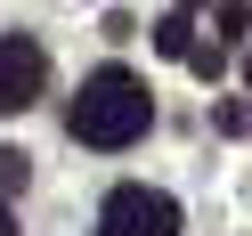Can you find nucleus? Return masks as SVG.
<instances>
[{
  "instance_id": "7",
  "label": "nucleus",
  "mask_w": 252,
  "mask_h": 236,
  "mask_svg": "<svg viewBox=\"0 0 252 236\" xmlns=\"http://www.w3.org/2000/svg\"><path fill=\"white\" fill-rule=\"evenodd\" d=\"M220 131H228V138H244V131H252V106H236V98H228V106H220Z\"/></svg>"
},
{
  "instance_id": "2",
  "label": "nucleus",
  "mask_w": 252,
  "mask_h": 236,
  "mask_svg": "<svg viewBox=\"0 0 252 236\" xmlns=\"http://www.w3.org/2000/svg\"><path fill=\"white\" fill-rule=\"evenodd\" d=\"M98 236H179V203L163 187H114L98 212Z\"/></svg>"
},
{
  "instance_id": "1",
  "label": "nucleus",
  "mask_w": 252,
  "mask_h": 236,
  "mask_svg": "<svg viewBox=\"0 0 252 236\" xmlns=\"http://www.w3.org/2000/svg\"><path fill=\"white\" fill-rule=\"evenodd\" d=\"M147 122H155V98L130 66H98L73 98V138L82 147H130V138H147Z\"/></svg>"
},
{
  "instance_id": "4",
  "label": "nucleus",
  "mask_w": 252,
  "mask_h": 236,
  "mask_svg": "<svg viewBox=\"0 0 252 236\" xmlns=\"http://www.w3.org/2000/svg\"><path fill=\"white\" fill-rule=\"evenodd\" d=\"M155 49H163V57H187V49H195V25H187V8L155 25Z\"/></svg>"
},
{
  "instance_id": "6",
  "label": "nucleus",
  "mask_w": 252,
  "mask_h": 236,
  "mask_svg": "<svg viewBox=\"0 0 252 236\" xmlns=\"http://www.w3.org/2000/svg\"><path fill=\"white\" fill-rule=\"evenodd\" d=\"M252 25V0H220V33H244Z\"/></svg>"
},
{
  "instance_id": "9",
  "label": "nucleus",
  "mask_w": 252,
  "mask_h": 236,
  "mask_svg": "<svg viewBox=\"0 0 252 236\" xmlns=\"http://www.w3.org/2000/svg\"><path fill=\"white\" fill-rule=\"evenodd\" d=\"M244 90H252V57H244Z\"/></svg>"
},
{
  "instance_id": "10",
  "label": "nucleus",
  "mask_w": 252,
  "mask_h": 236,
  "mask_svg": "<svg viewBox=\"0 0 252 236\" xmlns=\"http://www.w3.org/2000/svg\"><path fill=\"white\" fill-rule=\"evenodd\" d=\"M179 8H203V0H179Z\"/></svg>"
},
{
  "instance_id": "3",
  "label": "nucleus",
  "mask_w": 252,
  "mask_h": 236,
  "mask_svg": "<svg viewBox=\"0 0 252 236\" xmlns=\"http://www.w3.org/2000/svg\"><path fill=\"white\" fill-rule=\"evenodd\" d=\"M41 82H49L41 41H0V114H25L41 98Z\"/></svg>"
},
{
  "instance_id": "5",
  "label": "nucleus",
  "mask_w": 252,
  "mask_h": 236,
  "mask_svg": "<svg viewBox=\"0 0 252 236\" xmlns=\"http://www.w3.org/2000/svg\"><path fill=\"white\" fill-rule=\"evenodd\" d=\"M25 179H33V163H25V155H17V147H0V203L17 196V187H25Z\"/></svg>"
},
{
  "instance_id": "8",
  "label": "nucleus",
  "mask_w": 252,
  "mask_h": 236,
  "mask_svg": "<svg viewBox=\"0 0 252 236\" xmlns=\"http://www.w3.org/2000/svg\"><path fill=\"white\" fill-rule=\"evenodd\" d=\"M0 236H17V212H8V203H0Z\"/></svg>"
}]
</instances>
